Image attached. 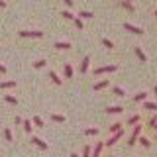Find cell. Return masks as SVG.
<instances>
[{
  "label": "cell",
  "mask_w": 157,
  "mask_h": 157,
  "mask_svg": "<svg viewBox=\"0 0 157 157\" xmlns=\"http://www.w3.org/2000/svg\"><path fill=\"white\" fill-rule=\"evenodd\" d=\"M140 134H141V126H137L134 128V132H132V136H130V141H128V145H136V141L140 140Z\"/></svg>",
  "instance_id": "6da1fadb"
},
{
  "label": "cell",
  "mask_w": 157,
  "mask_h": 157,
  "mask_svg": "<svg viewBox=\"0 0 157 157\" xmlns=\"http://www.w3.org/2000/svg\"><path fill=\"white\" fill-rule=\"evenodd\" d=\"M116 65H106V67H98V69H94V75H104V73H114L116 71Z\"/></svg>",
  "instance_id": "7a4b0ae2"
},
{
  "label": "cell",
  "mask_w": 157,
  "mask_h": 157,
  "mask_svg": "<svg viewBox=\"0 0 157 157\" xmlns=\"http://www.w3.org/2000/svg\"><path fill=\"white\" fill-rule=\"evenodd\" d=\"M122 134H124V130H120V132H116V134H112V137L108 141H104V145H108V147H112V145H116V141L122 137Z\"/></svg>",
  "instance_id": "3957f363"
},
{
  "label": "cell",
  "mask_w": 157,
  "mask_h": 157,
  "mask_svg": "<svg viewBox=\"0 0 157 157\" xmlns=\"http://www.w3.org/2000/svg\"><path fill=\"white\" fill-rule=\"evenodd\" d=\"M124 29H128V32H132V33H136V36H141L144 33V29L141 28H137V26H132V24H124Z\"/></svg>",
  "instance_id": "277c9868"
},
{
  "label": "cell",
  "mask_w": 157,
  "mask_h": 157,
  "mask_svg": "<svg viewBox=\"0 0 157 157\" xmlns=\"http://www.w3.org/2000/svg\"><path fill=\"white\" fill-rule=\"evenodd\" d=\"M22 37H43V32H20Z\"/></svg>",
  "instance_id": "5b68a950"
},
{
  "label": "cell",
  "mask_w": 157,
  "mask_h": 157,
  "mask_svg": "<svg viewBox=\"0 0 157 157\" xmlns=\"http://www.w3.org/2000/svg\"><path fill=\"white\" fill-rule=\"evenodd\" d=\"M110 85V81H108V78H104V81H98L96 85H94V90L98 92V90H104V88Z\"/></svg>",
  "instance_id": "8992f818"
},
{
  "label": "cell",
  "mask_w": 157,
  "mask_h": 157,
  "mask_svg": "<svg viewBox=\"0 0 157 157\" xmlns=\"http://www.w3.org/2000/svg\"><path fill=\"white\" fill-rule=\"evenodd\" d=\"M122 112H124L122 106H108L106 108V114H122Z\"/></svg>",
  "instance_id": "52a82bcc"
},
{
  "label": "cell",
  "mask_w": 157,
  "mask_h": 157,
  "mask_svg": "<svg viewBox=\"0 0 157 157\" xmlns=\"http://www.w3.org/2000/svg\"><path fill=\"white\" fill-rule=\"evenodd\" d=\"M102 147H104V141H98V144L94 145V151H92V157H100V153H102Z\"/></svg>",
  "instance_id": "ba28073f"
},
{
  "label": "cell",
  "mask_w": 157,
  "mask_h": 157,
  "mask_svg": "<svg viewBox=\"0 0 157 157\" xmlns=\"http://www.w3.org/2000/svg\"><path fill=\"white\" fill-rule=\"evenodd\" d=\"M55 49H63V51H65V49H71V43L69 41H55Z\"/></svg>",
  "instance_id": "9c48e42d"
},
{
  "label": "cell",
  "mask_w": 157,
  "mask_h": 157,
  "mask_svg": "<svg viewBox=\"0 0 157 157\" xmlns=\"http://www.w3.org/2000/svg\"><path fill=\"white\" fill-rule=\"evenodd\" d=\"M32 144L37 145V147H41V149H47V144H45V141H41L39 137H32Z\"/></svg>",
  "instance_id": "30bf717a"
},
{
  "label": "cell",
  "mask_w": 157,
  "mask_h": 157,
  "mask_svg": "<svg viewBox=\"0 0 157 157\" xmlns=\"http://www.w3.org/2000/svg\"><path fill=\"white\" fill-rule=\"evenodd\" d=\"M16 86V81H4V82H0V88L2 90H6V88H14Z\"/></svg>",
  "instance_id": "8fae6325"
},
{
  "label": "cell",
  "mask_w": 157,
  "mask_h": 157,
  "mask_svg": "<svg viewBox=\"0 0 157 157\" xmlns=\"http://www.w3.org/2000/svg\"><path fill=\"white\" fill-rule=\"evenodd\" d=\"M88 65H90V57H85L81 63V73H86L88 71Z\"/></svg>",
  "instance_id": "7c38bea8"
},
{
  "label": "cell",
  "mask_w": 157,
  "mask_h": 157,
  "mask_svg": "<svg viewBox=\"0 0 157 157\" xmlns=\"http://www.w3.org/2000/svg\"><path fill=\"white\" fill-rule=\"evenodd\" d=\"M136 55H137V59H140L141 63H145V61H147V57H145V53L141 51V47H136Z\"/></svg>",
  "instance_id": "4fadbf2b"
},
{
  "label": "cell",
  "mask_w": 157,
  "mask_h": 157,
  "mask_svg": "<svg viewBox=\"0 0 157 157\" xmlns=\"http://www.w3.org/2000/svg\"><path fill=\"white\" fill-rule=\"evenodd\" d=\"M49 78H51V81H53V82H55V85H61V82H63V81H61V78H59V77H57V73H55V71H49Z\"/></svg>",
  "instance_id": "5bb4252c"
},
{
  "label": "cell",
  "mask_w": 157,
  "mask_h": 157,
  "mask_svg": "<svg viewBox=\"0 0 157 157\" xmlns=\"http://www.w3.org/2000/svg\"><path fill=\"white\" fill-rule=\"evenodd\" d=\"M145 98H147V92H140V94L134 96V102H144Z\"/></svg>",
  "instance_id": "9a60e30c"
},
{
  "label": "cell",
  "mask_w": 157,
  "mask_h": 157,
  "mask_svg": "<svg viewBox=\"0 0 157 157\" xmlns=\"http://www.w3.org/2000/svg\"><path fill=\"white\" fill-rule=\"evenodd\" d=\"M63 71H65V78H73V67L71 65H65Z\"/></svg>",
  "instance_id": "2e32d148"
},
{
  "label": "cell",
  "mask_w": 157,
  "mask_h": 157,
  "mask_svg": "<svg viewBox=\"0 0 157 157\" xmlns=\"http://www.w3.org/2000/svg\"><path fill=\"white\" fill-rule=\"evenodd\" d=\"M137 141H140V144H141V145H144V147H145V149H149V147H151V141H149V140H147V137H140V140H137Z\"/></svg>",
  "instance_id": "e0dca14e"
},
{
  "label": "cell",
  "mask_w": 157,
  "mask_h": 157,
  "mask_svg": "<svg viewBox=\"0 0 157 157\" xmlns=\"http://www.w3.org/2000/svg\"><path fill=\"white\" fill-rule=\"evenodd\" d=\"M128 124H130V126H136V124H140V116H137V114H134V116L130 118V120H128Z\"/></svg>",
  "instance_id": "ac0fdd59"
},
{
  "label": "cell",
  "mask_w": 157,
  "mask_h": 157,
  "mask_svg": "<svg viewBox=\"0 0 157 157\" xmlns=\"http://www.w3.org/2000/svg\"><path fill=\"white\" fill-rule=\"evenodd\" d=\"M144 108L145 110H157V102H145Z\"/></svg>",
  "instance_id": "d6986e66"
},
{
  "label": "cell",
  "mask_w": 157,
  "mask_h": 157,
  "mask_svg": "<svg viewBox=\"0 0 157 157\" xmlns=\"http://www.w3.org/2000/svg\"><path fill=\"white\" fill-rule=\"evenodd\" d=\"M45 65H47V61H45V59H39V61L33 63V67H36V69H41V67H45Z\"/></svg>",
  "instance_id": "ffe728a7"
},
{
  "label": "cell",
  "mask_w": 157,
  "mask_h": 157,
  "mask_svg": "<svg viewBox=\"0 0 157 157\" xmlns=\"http://www.w3.org/2000/svg\"><path fill=\"white\" fill-rule=\"evenodd\" d=\"M122 8L130 10V12H134V6H132V2H128V0H122Z\"/></svg>",
  "instance_id": "44dd1931"
},
{
  "label": "cell",
  "mask_w": 157,
  "mask_h": 157,
  "mask_svg": "<svg viewBox=\"0 0 157 157\" xmlns=\"http://www.w3.org/2000/svg\"><path fill=\"white\" fill-rule=\"evenodd\" d=\"M51 120H53V122H59V124H61V122H65V116H61V114H53V116H51Z\"/></svg>",
  "instance_id": "7402d4cb"
},
{
  "label": "cell",
  "mask_w": 157,
  "mask_h": 157,
  "mask_svg": "<svg viewBox=\"0 0 157 157\" xmlns=\"http://www.w3.org/2000/svg\"><path fill=\"white\" fill-rule=\"evenodd\" d=\"M61 16L65 18V20H75V16H73V14L69 12V10H63V12H61Z\"/></svg>",
  "instance_id": "603a6c76"
},
{
  "label": "cell",
  "mask_w": 157,
  "mask_h": 157,
  "mask_svg": "<svg viewBox=\"0 0 157 157\" xmlns=\"http://www.w3.org/2000/svg\"><path fill=\"white\" fill-rule=\"evenodd\" d=\"M82 157H92V149L88 145H85V149H82Z\"/></svg>",
  "instance_id": "cb8c5ba5"
},
{
  "label": "cell",
  "mask_w": 157,
  "mask_h": 157,
  "mask_svg": "<svg viewBox=\"0 0 157 157\" xmlns=\"http://www.w3.org/2000/svg\"><path fill=\"white\" fill-rule=\"evenodd\" d=\"M102 45H104V47H108V49H114V43H112L110 39H106V37L102 39Z\"/></svg>",
  "instance_id": "d4e9b609"
},
{
  "label": "cell",
  "mask_w": 157,
  "mask_h": 157,
  "mask_svg": "<svg viewBox=\"0 0 157 157\" xmlns=\"http://www.w3.org/2000/svg\"><path fill=\"white\" fill-rule=\"evenodd\" d=\"M112 92H114V94H116V96H124V94H126V92H124V90H122V88H120V86H114V88H112Z\"/></svg>",
  "instance_id": "484cf974"
},
{
  "label": "cell",
  "mask_w": 157,
  "mask_h": 157,
  "mask_svg": "<svg viewBox=\"0 0 157 157\" xmlns=\"http://www.w3.org/2000/svg\"><path fill=\"white\" fill-rule=\"evenodd\" d=\"M78 18L88 20V18H92V14H90V12H86V10H82V12H78Z\"/></svg>",
  "instance_id": "4316f807"
},
{
  "label": "cell",
  "mask_w": 157,
  "mask_h": 157,
  "mask_svg": "<svg viewBox=\"0 0 157 157\" xmlns=\"http://www.w3.org/2000/svg\"><path fill=\"white\" fill-rule=\"evenodd\" d=\"M122 130V124H112L110 126V132H112V134H116V132H120Z\"/></svg>",
  "instance_id": "83f0119b"
},
{
  "label": "cell",
  "mask_w": 157,
  "mask_h": 157,
  "mask_svg": "<svg viewBox=\"0 0 157 157\" xmlns=\"http://www.w3.org/2000/svg\"><path fill=\"white\" fill-rule=\"evenodd\" d=\"M4 100H6V102H10V104H18V100H16L14 96H10V94H6V96H4Z\"/></svg>",
  "instance_id": "f1b7e54d"
},
{
  "label": "cell",
  "mask_w": 157,
  "mask_h": 157,
  "mask_svg": "<svg viewBox=\"0 0 157 157\" xmlns=\"http://www.w3.org/2000/svg\"><path fill=\"white\" fill-rule=\"evenodd\" d=\"M85 134H86V136H96L98 130H96V128H88V130H85Z\"/></svg>",
  "instance_id": "f546056e"
},
{
  "label": "cell",
  "mask_w": 157,
  "mask_h": 157,
  "mask_svg": "<svg viewBox=\"0 0 157 157\" xmlns=\"http://www.w3.org/2000/svg\"><path fill=\"white\" fill-rule=\"evenodd\" d=\"M32 128H33V126H32V122H29V120H26V122H24V130H26L28 134L32 132Z\"/></svg>",
  "instance_id": "4dcf8cb0"
},
{
  "label": "cell",
  "mask_w": 157,
  "mask_h": 157,
  "mask_svg": "<svg viewBox=\"0 0 157 157\" xmlns=\"http://www.w3.org/2000/svg\"><path fill=\"white\" fill-rule=\"evenodd\" d=\"M4 137H6V141H12V140H14V137H12V132H10L8 128L4 130Z\"/></svg>",
  "instance_id": "1f68e13d"
},
{
  "label": "cell",
  "mask_w": 157,
  "mask_h": 157,
  "mask_svg": "<svg viewBox=\"0 0 157 157\" xmlns=\"http://www.w3.org/2000/svg\"><path fill=\"white\" fill-rule=\"evenodd\" d=\"M149 128H155L157 126V116H151V120H149V124H147Z\"/></svg>",
  "instance_id": "d6a6232c"
},
{
  "label": "cell",
  "mask_w": 157,
  "mask_h": 157,
  "mask_svg": "<svg viewBox=\"0 0 157 157\" xmlns=\"http://www.w3.org/2000/svg\"><path fill=\"white\" fill-rule=\"evenodd\" d=\"M33 124L41 128V126H43V120H41V118H39V116H36V118H33Z\"/></svg>",
  "instance_id": "836d02e7"
},
{
  "label": "cell",
  "mask_w": 157,
  "mask_h": 157,
  "mask_svg": "<svg viewBox=\"0 0 157 157\" xmlns=\"http://www.w3.org/2000/svg\"><path fill=\"white\" fill-rule=\"evenodd\" d=\"M73 22H75V26H77L78 29H82V20H81V18H75Z\"/></svg>",
  "instance_id": "e575fe53"
},
{
  "label": "cell",
  "mask_w": 157,
  "mask_h": 157,
  "mask_svg": "<svg viewBox=\"0 0 157 157\" xmlns=\"http://www.w3.org/2000/svg\"><path fill=\"white\" fill-rule=\"evenodd\" d=\"M4 73H6V67H4V65H0V75H4Z\"/></svg>",
  "instance_id": "d590c367"
},
{
  "label": "cell",
  "mask_w": 157,
  "mask_h": 157,
  "mask_svg": "<svg viewBox=\"0 0 157 157\" xmlns=\"http://www.w3.org/2000/svg\"><path fill=\"white\" fill-rule=\"evenodd\" d=\"M63 2H65V4H67V6H69V8H71V6H73V0H63Z\"/></svg>",
  "instance_id": "8d00e7d4"
},
{
  "label": "cell",
  "mask_w": 157,
  "mask_h": 157,
  "mask_svg": "<svg viewBox=\"0 0 157 157\" xmlns=\"http://www.w3.org/2000/svg\"><path fill=\"white\" fill-rule=\"evenodd\" d=\"M0 8H6V2H4V0H0Z\"/></svg>",
  "instance_id": "74e56055"
},
{
  "label": "cell",
  "mask_w": 157,
  "mask_h": 157,
  "mask_svg": "<svg viewBox=\"0 0 157 157\" xmlns=\"http://www.w3.org/2000/svg\"><path fill=\"white\" fill-rule=\"evenodd\" d=\"M153 92H155V96H157V86H155V88H153Z\"/></svg>",
  "instance_id": "f35d334b"
},
{
  "label": "cell",
  "mask_w": 157,
  "mask_h": 157,
  "mask_svg": "<svg viewBox=\"0 0 157 157\" xmlns=\"http://www.w3.org/2000/svg\"><path fill=\"white\" fill-rule=\"evenodd\" d=\"M71 157H78V155H77V153H73V155H71Z\"/></svg>",
  "instance_id": "ab89813d"
},
{
  "label": "cell",
  "mask_w": 157,
  "mask_h": 157,
  "mask_svg": "<svg viewBox=\"0 0 157 157\" xmlns=\"http://www.w3.org/2000/svg\"><path fill=\"white\" fill-rule=\"evenodd\" d=\"M155 18H157V10H155Z\"/></svg>",
  "instance_id": "60d3db41"
},
{
  "label": "cell",
  "mask_w": 157,
  "mask_h": 157,
  "mask_svg": "<svg viewBox=\"0 0 157 157\" xmlns=\"http://www.w3.org/2000/svg\"><path fill=\"white\" fill-rule=\"evenodd\" d=\"M153 130H157V126H155V128H153Z\"/></svg>",
  "instance_id": "b9f144b4"
},
{
  "label": "cell",
  "mask_w": 157,
  "mask_h": 157,
  "mask_svg": "<svg viewBox=\"0 0 157 157\" xmlns=\"http://www.w3.org/2000/svg\"><path fill=\"white\" fill-rule=\"evenodd\" d=\"M128 2H132V0H128Z\"/></svg>",
  "instance_id": "7bdbcfd3"
},
{
  "label": "cell",
  "mask_w": 157,
  "mask_h": 157,
  "mask_svg": "<svg viewBox=\"0 0 157 157\" xmlns=\"http://www.w3.org/2000/svg\"><path fill=\"white\" fill-rule=\"evenodd\" d=\"M110 157H114V155H110Z\"/></svg>",
  "instance_id": "ee69618b"
},
{
  "label": "cell",
  "mask_w": 157,
  "mask_h": 157,
  "mask_svg": "<svg viewBox=\"0 0 157 157\" xmlns=\"http://www.w3.org/2000/svg\"><path fill=\"white\" fill-rule=\"evenodd\" d=\"M155 140H157V136H155Z\"/></svg>",
  "instance_id": "f6af8a7d"
},
{
  "label": "cell",
  "mask_w": 157,
  "mask_h": 157,
  "mask_svg": "<svg viewBox=\"0 0 157 157\" xmlns=\"http://www.w3.org/2000/svg\"><path fill=\"white\" fill-rule=\"evenodd\" d=\"M155 2H157V0H155Z\"/></svg>",
  "instance_id": "bcb514c9"
}]
</instances>
